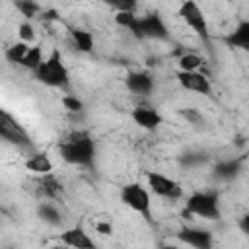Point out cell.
<instances>
[{
    "instance_id": "25",
    "label": "cell",
    "mask_w": 249,
    "mask_h": 249,
    "mask_svg": "<svg viewBox=\"0 0 249 249\" xmlns=\"http://www.w3.org/2000/svg\"><path fill=\"white\" fill-rule=\"evenodd\" d=\"M107 6L115 8L117 12H134L136 0H103Z\"/></svg>"
},
{
    "instance_id": "30",
    "label": "cell",
    "mask_w": 249,
    "mask_h": 249,
    "mask_svg": "<svg viewBox=\"0 0 249 249\" xmlns=\"http://www.w3.org/2000/svg\"><path fill=\"white\" fill-rule=\"evenodd\" d=\"M95 230H97L99 233H103V235H111V233H113V226H111L109 222H99V224L95 226Z\"/></svg>"
},
{
    "instance_id": "27",
    "label": "cell",
    "mask_w": 249,
    "mask_h": 249,
    "mask_svg": "<svg viewBox=\"0 0 249 249\" xmlns=\"http://www.w3.org/2000/svg\"><path fill=\"white\" fill-rule=\"evenodd\" d=\"M19 39L23 41V43H31V41H35V29H33V25L31 23H21L19 25Z\"/></svg>"
},
{
    "instance_id": "19",
    "label": "cell",
    "mask_w": 249,
    "mask_h": 249,
    "mask_svg": "<svg viewBox=\"0 0 249 249\" xmlns=\"http://www.w3.org/2000/svg\"><path fill=\"white\" fill-rule=\"evenodd\" d=\"M239 169H241L239 160H228V161H222V163L216 165L214 175H216L218 179H233V177L239 173Z\"/></svg>"
},
{
    "instance_id": "2",
    "label": "cell",
    "mask_w": 249,
    "mask_h": 249,
    "mask_svg": "<svg viewBox=\"0 0 249 249\" xmlns=\"http://www.w3.org/2000/svg\"><path fill=\"white\" fill-rule=\"evenodd\" d=\"M33 72H35V78L41 84L51 86V88H66L68 82H70L68 70L62 64V56H60L58 51H53L47 60L43 58V62Z\"/></svg>"
},
{
    "instance_id": "18",
    "label": "cell",
    "mask_w": 249,
    "mask_h": 249,
    "mask_svg": "<svg viewBox=\"0 0 249 249\" xmlns=\"http://www.w3.org/2000/svg\"><path fill=\"white\" fill-rule=\"evenodd\" d=\"M37 216H39L43 222L51 224V226H60V222H62L60 212H58L51 202H41V204L37 206Z\"/></svg>"
},
{
    "instance_id": "16",
    "label": "cell",
    "mask_w": 249,
    "mask_h": 249,
    "mask_svg": "<svg viewBox=\"0 0 249 249\" xmlns=\"http://www.w3.org/2000/svg\"><path fill=\"white\" fill-rule=\"evenodd\" d=\"M70 35H72V41H74L78 51L91 53V49H93V35L89 31H86V29H72Z\"/></svg>"
},
{
    "instance_id": "8",
    "label": "cell",
    "mask_w": 249,
    "mask_h": 249,
    "mask_svg": "<svg viewBox=\"0 0 249 249\" xmlns=\"http://www.w3.org/2000/svg\"><path fill=\"white\" fill-rule=\"evenodd\" d=\"M0 138L12 142V144H18V146H27L29 144V138H27V132L21 128V124L10 117L4 109H0Z\"/></svg>"
},
{
    "instance_id": "13",
    "label": "cell",
    "mask_w": 249,
    "mask_h": 249,
    "mask_svg": "<svg viewBox=\"0 0 249 249\" xmlns=\"http://www.w3.org/2000/svg\"><path fill=\"white\" fill-rule=\"evenodd\" d=\"M60 241L70 245V247H78V249H93L95 243L93 239L82 230V228H70L60 235Z\"/></svg>"
},
{
    "instance_id": "12",
    "label": "cell",
    "mask_w": 249,
    "mask_h": 249,
    "mask_svg": "<svg viewBox=\"0 0 249 249\" xmlns=\"http://www.w3.org/2000/svg\"><path fill=\"white\" fill-rule=\"evenodd\" d=\"M124 84L132 93H138V95H148L154 88V80L146 72H130L126 76Z\"/></svg>"
},
{
    "instance_id": "24",
    "label": "cell",
    "mask_w": 249,
    "mask_h": 249,
    "mask_svg": "<svg viewBox=\"0 0 249 249\" xmlns=\"http://www.w3.org/2000/svg\"><path fill=\"white\" fill-rule=\"evenodd\" d=\"M181 165H187V167H193V165H200L206 161V156L204 154H195V152H189V154H183L179 158Z\"/></svg>"
},
{
    "instance_id": "23",
    "label": "cell",
    "mask_w": 249,
    "mask_h": 249,
    "mask_svg": "<svg viewBox=\"0 0 249 249\" xmlns=\"http://www.w3.org/2000/svg\"><path fill=\"white\" fill-rule=\"evenodd\" d=\"M18 10L25 16V18H33L39 12V4L35 0H18Z\"/></svg>"
},
{
    "instance_id": "1",
    "label": "cell",
    "mask_w": 249,
    "mask_h": 249,
    "mask_svg": "<svg viewBox=\"0 0 249 249\" xmlns=\"http://www.w3.org/2000/svg\"><path fill=\"white\" fill-rule=\"evenodd\" d=\"M58 150L62 160L74 165H91L95 158V142L88 132H82V130L68 134L60 142Z\"/></svg>"
},
{
    "instance_id": "6",
    "label": "cell",
    "mask_w": 249,
    "mask_h": 249,
    "mask_svg": "<svg viewBox=\"0 0 249 249\" xmlns=\"http://www.w3.org/2000/svg\"><path fill=\"white\" fill-rule=\"evenodd\" d=\"M179 16H181V19H183L198 37H202L204 41L208 39V25H206L204 14H202L200 6H198L195 0H185V2L179 6Z\"/></svg>"
},
{
    "instance_id": "3",
    "label": "cell",
    "mask_w": 249,
    "mask_h": 249,
    "mask_svg": "<svg viewBox=\"0 0 249 249\" xmlns=\"http://www.w3.org/2000/svg\"><path fill=\"white\" fill-rule=\"evenodd\" d=\"M185 214H195L206 220L220 218V206H218V195L216 193H195L187 198Z\"/></svg>"
},
{
    "instance_id": "11",
    "label": "cell",
    "mask_w": 249,
    "mask_h": 249,
    "mask_svg": "<svg viewBox=\"0 0 249 249\" xmlns=\"http://www.w3.org/2000/svg\"><path fill=\"white\" fill-rule=\"evenodd\" d=\"M130 117L140 128H146V130H156L160 124H163V117L150 107H134Z\"/></svg>"
},
{
    "instance_id": "29",
    "label": "cell",
    "mask_w": 249,
    "mask_h": 249,
    "mask_svg": "<svg viewBox=\"0 0 249 249\" xmlns=\"http://www.w3.org/2000/svg\"><path fill=\"white\" fill-rule=\"evenodd\" d=\"M183 117H185L187 121H191L193 124H200V123H204L202 115H200V113H196L195 109H187V111H183Z\"/></svg>"
},
{
    "instance_id": "5",
    "label": "cell",
    "mask_w": 249,
    "mask_h": 249,
    "mask_svg": "<svg viewBox=\"0 0 249 249\" xmlns=\"http://www.w3.org/2000/svg\"><path fill=\"white\" fill-rule=\"evenodd\" d=\"M121 200L132 208L134 212L142 214L146 220H150V193L140 183H128L121 191Z\"/></svg>"
},
{
    "instance_id": "9",
    "label": "cell",
    "mask_w": 249,
    "mask_h": 249,
    "mask_svg": "<svg viewBox=\"0 0 249 249\" xmlns=\"http://www.w3.org/2000/svg\"><path fill=\"white\" fill-rule=\"evenodd\" d=\"M177 80H179V84L185 88V89H189V91H196V93H204V95H208L210 93V82H208V78L202 74V72H196V70H179V74H177Z\"/></svg>"
},
{
    "instance_id": "20",
    "label": "cell",
    "mask_w": 249,
    "mask_h": 249,
    "mask_svg": "<svg viewBox=\"0 0 249 249\" xmlns=\"http://www.w3.org/2000/svg\"><path fill=\"white\" fill-rule=\"evenodd\" d=\"M27 47H29V45L23 43V41L14 43V45L8 47V51H6V60L12 62V64H19L21 58H23V54H25V51H27Z\"/></svg>"
},
{
    "instance_id": "10",
    "label": "cell",
    "mask_w": 249,
    "mask_h": 249,
    "mask_svg": "<svg viewBox=\"0 0 249 249\" xmlns=\"http://www.w3.org/2000/svg\"><path fill=\"white\" fill-rule=\"evenodd\" d=\"M179 241L196 247V249H210L212 247V233L206 230H198V228H183L177 233Z\"/></svg>"
},
{
    "instance_id": "4",
    "label": "cell",
    "mask_w": 249,
    "mask_h": 249,
    "mask_svg": "<svg viewBox=\"0 0 249 249\" xmlns=\"http://www.w3.org/2000/svg\"><path fill=\"white\" fill-rule=\"evenodd\" d=\"M130 31L138 39H167L169 37L167 27L158 14H148L142 18L136 16V21Z\"/></svg>"
},
{
    "instance_id": "21",
    "label": "cell",
    "mask_w": 249,
    "mask_h": 249,
    "mask_svg": "<svg viewBox=\"0 0 249 249\" xmlns=\"http://www.w3.org/2000/svg\"><path fill=\"white\" fill-rule=\"evenodd\" d=\"M202 58L198 56V54H195V53H187V54H183L181 58H179V68L181 70H198L200 66H202Z\"/></svg>"
},
{
    "instance_id": "26",
    "label": "cell",
    "mask_w": 249,
    "mask_h": 249,
    "mask_svg": "<svg viewBox=\"0 0 249 249\" xmlns=\"http://www.w3.org/2000/svg\"><path fill=\"white\" fill-rule=\"evenodd\" d=\"M115 21H117V25H121V27L132 29V25H134V21H136V16H134V12H117Z\"/></svg>"
},
{
    "instance_id": "22",
    "label": "cell",
    "mask_w": 249,
    "mask_h": 249,
    "mask_svg": "<svg viewBox=\"0 0 249 249\" xmlns=\"http://www.w3.org/2000/svg\"><path fill=\"white\" fill-rule=\"evenodd\" d=\"M41 185H43V189H41V191H43L47 196H56V195L60 193V185H58V181H56L51 173H47V175H45V179L41 181Z\"/></svg>"
},
{
    "instance_id": "15",
    "label": "cell",
    "mask_w": 249,
    "mask_h": 249,
    "mask_svg": "<svg viewBox=\"0 0 249 249\" xmlns=\"http://www.w3.org/2000/svg\"><path fill=\"white\" fill-rule=\"evenodd\" d=\"M226 43L230 47H239V49H249V21H241L228 37Z\"/></svg>"
},
{
    "instance_id": "14",
    "label": "cell",
    "mask_w": 249,
    "mask_h": 249,
    "mask_svg": "<svg viewBox=\"0 0 249 249\" xmlns=\"http://www.w3.org/2000/svg\"><path fill=\"white\" fill-rule=\"evenodd\" d=\"M25 167L27 171H33V173H39V175H47L53 171V161L49 160L47 154H33L25 160Z\"/></svg>"
},
{
    "instance_id": "28",
    "label": "cell",
    "mask_w": 249,
    "mask_h": 249,
    "mask_svg": "<svg viewBox=\"0 0 249 249\" xmlns=\"http://www.w3.org/2000/svg\"><path fill=\"white\" fill-rule=\"evenodd\" d=\"M62 105L68 109V111H72V113H78V111H82V101L78 99V97H74V95H64L62 97Z\"/></svg>"
},
{
    "instance_id": "17",
    "label": "cell",
    "mask_w": 249,
    "mask_h": 249,
    "mask_svg": "<svg viewBox=\"0 0 249 249\" xmlns=\"http://www.w3.org/2000/svg\"><path fill=\"white\" fill-rule=\"evenodd\" d=\"M41 62H43V49H41V45H33V47H27L19 66H23L27 70H35Z\"/></svg>"
},
{
    "instance_id": "7",
    "label": "cell",
    "mask_w": 249,
    "mask_h": 249,
    "mask_svg": "<svg viewBox=\"0 0 249 249\" xmlns=\"http://www.w3.org/2000/svg\"><path fill=\"white\" fill-rule=\"evenodd\" d=\"M148 187L158 196H163V198H169V200H177V198L183 196V187L175 179H171L163 173H158V171L148 173Z\"/></svg>"
},
{
    "instance_id": "31",
    "label": "cell",
    "mask_w": 249,
    "mask_h": 249,
    "mask_svg": "<svg viewBox=\"0 0 249 249\" xmlns=\"http://www.w3.org/2000/svg\"><path fill=\"white\" fill-rule=\"evenodd\" d=\"M45 18H47V19H56V12H54V10H49V12L45 14Z\"/></svg>"
}]
</instances>
